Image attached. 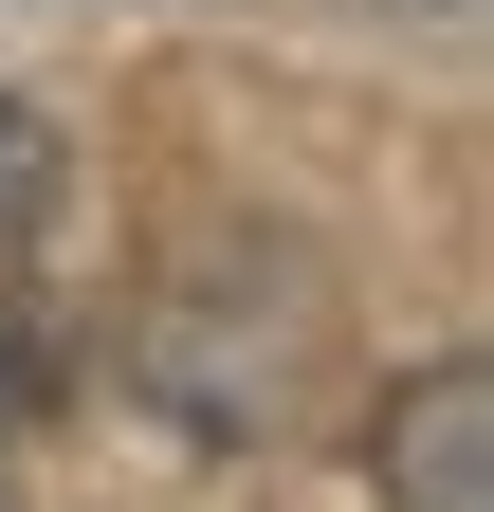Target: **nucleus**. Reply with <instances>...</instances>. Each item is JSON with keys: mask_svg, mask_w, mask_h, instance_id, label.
Returning <instances> with one entry per match:
<instances>
[{"mask_svg": "<svg viewBox=\"0 0 494 512\" xmlns=\"http://www.w3.org/2000/svg\"><path fill=\"white\" fill-rule=\"evenodd\" d=\"M330 348H348L330 256L275 238V220H220V238H183L165 275L129 293V348H110V366H129L183 439H293L330 403Z\"/></svg>", "mask_w": 494, "mask_h": 512, "instance_id": "obj_1", "label": "nucleus"}, {"mask_svg": "<svg viewBox=\"0 0 494 512\" xmlns=\"http://www.w3.org/2000/svg\"><path fill=\"white\" fill-rule=\"evenodd\" d=\"M385 19H476V0H385Z\"/></svg>", "mask_w": 494, "mask_h": 512, "instance_id": "obj_4", "label": "nucleus"}, {"mask_svg": "<svg viewBox=\"0 0 494 512\" xmlns=\"http://www.w3.org/2000/svg\"><path fill=\"white\" fill-rule=\"evenodd\" d=\"M55 202H74V147H55V128L0 92V293H19L37 256H55Z\"/></svg>", "mask_w": 494, "mask_h": 512, "instance_id": "obj_3", "label": "nucleus"}, {"mask_svg": "<svg viewBox=\"0 0 494 512\" xmlns=\"http://www.w3.org/2000/svg\"><path fill=\"white\" fill-rule=\"evenodd\" d=\"M385 512H494V366L440 348V366H403V403H385Z\"/></svg>", "mask_w": 494, "mask_h": 512, "instance_id": "obj_2", "label": "nucleus"}]
</instances>
